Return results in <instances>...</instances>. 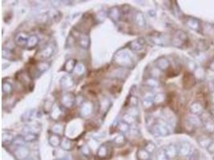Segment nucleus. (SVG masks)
<instances>
[{
    "mask_svg": "<svg viewBox=\"0 0 214 160\" xmlns=\"http://www.w3.org/2000/svg\"><path fill=\"white\" fill-rule=\"evenodd\" d=\"M207 151L210 153V154H213L214 153V142H212L210 144L208 145V147L207 148Z\"/></svg>",
    "mask_w": 214,
    "mask_h": 160,
    "instance_id": "obj_42",
    "label": "nucleus"
},
{
    "mask_svg": "<svg viewBox=\"0 0 214 160\" xmlns=\"http://www.w3.org/2000/svg\"><path fill=\"white\" fill-rule=\"evenodd\" d=\"M92 111V106H91L89 103H85L83 106V108H82V114L83 115L86 116L87 115H89Z\"/></svg>",
    "mask_w": 214,
    "mask_h": 160,
    "instance_id": "obj_30",
    "label": "nucleus"
},
{
    "mask_svg": "<svg viewBox=\"0 0 214 160\" xmlns=\"http://www.w3.org/2000/svg\"><path fill=\"white\" fill-rule=\"evenodd\" d=\"M34 110H30V111H27L24 114V115L26 116V121H31L33 119V118H34L35 116V112H34Z\"/></svg>",
    "mask_w": 214,
    "mask_h": 160,
    "instance_id": "obj_35",
    "label": "nucleus"
},
{
    "mask_svg": "<svg viewBox=\"0 0 214 160\" xmlns=\"http://www.w3.org/2000/svg\"><path fill=\"white\" fill-rule=\"evenodd\" d=\"M152 131L153 134L157 136H166L169 134V130L167 127V126H165L163 123H155L152 126Z\"/></svg>",
    "mask_w": 214,
    "mask_h": 160,
    "instance_id": "obj_3",
    "label": "nucleus"
},
{
    "mask_svg": "<svg viewBox=\"0 0 214 160\" xmlns=\"http://www.w3.org/2000/svg\"><path fill=\"white\" fill-rule=\"evenodd\" d=\"M151 39L156 45H159V46H165V38L160 34H158V35H152L151 36Z\"/></svg>",
    "mask_w": 214,
    "mask_h": 160,
    "instance_id": "obj_15",
    "label": "nucleus"
},
{
    "mask_svg": "<svg viewBox=\"0 0 214 160\" xmlns=\"http://www.w3.org/2000/svg\"><path fill=\"white\" fill-rule=\"evenodd\" d=\"M125 142V138L124 135H119L118 137H116L115 139V143L116 144H122Z\"/></svg>",
    "mask_w": 214,
    "mask_h": 160,
    "instance_id": "obj_41",
    "label": "nucleus"
},
{
    "mask_svg": "<svg viewBox=\"0 0 214 160\" xmlns=\"http://www.w3.org/2000/svg\"><path fill=\"white\" fill-rule=\"evenodd\" d=\"M212 100H213V102L214 103V92L213 93V95H212Z\"/></svg>",
    "mask_w": 214,
    "mask_h": 160,
    "instance_id": "obj_44",
    "label": "nucleus"
},
{
    "mask_svg": "<svg viewBox=\"0 0 214 160\" xmlns=\"http://www.w3.org/2000/svg\"><path fill=\"white\" fill-rule=\"evenodd\" d=\"M50 143L54 146V147H56V146H59V145L61 144V139H60V137L58 134H53L51 137H50Z\"/></svg>",
    "mask_w": 214,
    "mask_h": 160,
    "instance_id": "obj_17",
    "label": "nucleus"
},
{
    "mask_svg": "<svg viewBox=\"0 0 214 160\" xmlns=\"http://www.w3.org/2000/svg\"><path fill=\"white\" fill-rule=\"evenodd\" d=\"M80 44L81 45V47H84L85 49H87V47H89L90 45V39L88 38L87 35H84L82 36L80 41Z\"/></svg>",
    "mask_w": 214,
    "mask_h": 160,
    "instance_id": "obj_24",
    "label": "nucleus"
},
{
    "mask_svg": "<svg viewBox=\"0 0 214 160\" xmlns=\"http://www.w3.org/2000/svg\"><path fill=\"white\" fill-rule=\"evenodd\" d=\"M156 66L158 67L159 69L160 70V71H168V70L169 69V67H170V63H169V61L165 58V57H161V58H160L159 59L156 60Z\"/></svg>",
    "mask_w": 214,
    "mask_h": 160,
    "instance_id": "obj_5",
    "label": "nucleus"
},
{
    "mask_svg": "<svg viewBox=\"0 0 214 160\" xmlns=\"http://www.w3.org/2000/svg\"><path fill=\"white\" fill-rule=\"evenodd\" d=\"M109 154V147L107 145H103L99 147L98 151V156L100 158H105Z\"/></svg>",
    "mask_w": 214,
    "mask_h": 160,
    "instance_id": "obj_18",
    "label": "nucleus"
},
{
    "mask_svg": "<svg viewBox=\"0 0 214 160\" xmlns=\"http://www.w3.org/2000/svg\"><path fill=\"white\" fill-rule=\"evenodd\" d=\"M134 21L137 23V25L140 26V27H144L146 25V21L145 18L141 12H138L134 16Z\"/></svg>",
    "mask_w": 214,
    "mask_h": 160,
    "instance_id": "obj_14",
    "label": "nucleus"
},
{
    "mask_svg": "<svg viewBox=\"0 0 214 160\" xmlns=\"http://www.w3.org/2000/svg\"><path fill=\"white\" fill-rule=\"evenodd\" d=\"M61 115V110L59 107L57 105H54L52 107V109L51 110V115L52 116L54 119H58V118Z\"/></svg>",
    "mask_w": 214,
    "mask_h": 160,
    "instance_id": "obj_21",
    "label": "nucleus"
},
{
    "mask_svg": "<svg viewBox=\"0 0 214 160\" xmlns=\"http://www.w3.org/2000/svg\"><path fill=\"white\" fill-rule=\"evenodd\" d=\"M75 66H76L75 61L73 59H70L66 62L65 65H64V70L67 72H71L75 68Z\"/></svg>",
    "mask_w": 214,
    "mask_h": 160,
    "instance_id": "obj_19",
    "label": "nucleus"
},
{
    "mask_svg": "<svg viewBox=\"0 0 214 160\" xmlns=\"http://www.w3.org/2000/svg\"><path fill=\"white\" fill-rule=\"evenodd\" d=\"M145 150L148 151L149 153H152V152H153V151L156 150L155 144L152 143H148V144L146 145Z\"/></svg>",
    "mask_w": 214,
    "mask_h": 160,
    "instance_id": "obj_39",
    "label": "nucleus"
},
{
    "mask_svg": "<svg viewBox=\"0 0 214 160\" xmlns=\"http://www.w3.org/2000/svg\"><path fill=\"white\" fill-rule=\"evenodd\" d=\"M49 65H50L49 63H47V62H45V61L40 62V63H39V65H38L37 66L38 71H39L40 73H43L44 71H47V70L49 68Z\"/></svg>",
    "mask_w": 214,
    "mask_h": 160,
    "instance_id": "obj_26",
    "label": "nucleus"
},
{
    "mask_svg": "<svg viewBox=\"0 0 214 160\" xmlns=\"http://www.w3.org/2000/svg\"><path fill=\"white\" fill-rule=\"evenodd\" d=\"M211 143H212L211 139H209V138H201L200 140H199V143H200V145L202 147L205 148L208 147V145L210 144Z\"/></svg>",
    "mask_w": 214,
    "mask_h": 160,
    "instance_id": "obj_31",
    "label": "nucleus"
},
{
    "mask_svg": "<svg viewBox=\"0 0 214 160\" xmlns=\"http://www.w3.org/2000/svg\"><path fill=\"white\" fill-rule=\"evenodd\" d=\"M138 154H140V159L142 160H148L149 156V153L146 150H141L138 152Z\"/></svg>",
    "mask_w": 214,
    "mask_h": 160,
    "instance_id": "obj_36",
    "label": "nucleus"
},
{
    "mask_svg": "<svg viewBox=\"0 0 214 160\" xmlns=\"http://www.w3.org/2000/svg\"><path fill=\"white\" fill-rule=\"evenodd\" d=\"M121 15H122V10L117 7H114L110 10L108 12V15L114 22H117L119 19H120Z\"/></svg>",
    "mask_w": 214,
    "mask_h": 160,
    "instance_id": "obj_12",
    "label": "nucleus"
},
{
    "mask_svg": "<svg viewBox=\"0 0 214 160\" xmlns=\"http://www.w3.org/2000/svg\"><path fill=\"white\" fill-rule=\"evenodd\" d=\"M38 43H39V38H38L36 35L30 36L29 39H28L27 48H28V49H33L34 47L37 46Z\"/></svg>",
    "mask_w": 214,
    "mask_h": 160,
    "instance_id": "obj_16",
    "label": "nucleus"
},
{
    "mask_svg": "<svg viewBox=\"0 0 214 160\" xmlns=\"http://www.w3.org/2000/svg\"><path fill=\"white\" fill-rule=\"evenodd\" d=\"M184 79H187V80L184 79V83L187 82L186 84L184 85L185 87H192V86H193V84L195 83V78L192 75H186L184 76Z\"/></svg>",
    "mask_w": 214,
    "mask_h": 160,
    "instance_id": "obj_20",
    "label": "nucleus"
},
{
    "mask_svg": "<svg viewBox=\"0 0 214 160\" xmlns=\"http://www.w3.org/2000/svg\"><path fill=\"white\" fill-rule=\"evenodd\" d=\"M157 160H168L167 154L165 151H160L157 154Z\"/></svg>",
    "mask_w": 214,
    "mask_h": 160,
    "instance_id": "obj_37",
    "label": "nucleus"
},
{
    "mask_svg": "<svg viewBox=\"0 0 214 160\" xmlns=\"http://www.w3.org/2000/svg\"><path fill=\"white\" fill-rule=\"evenodd\" d=\"M165 96L164 94H156L153 96V102L154 103H162L163 101H165Z\"/></svg>",
    "mask_w": 214,
    "mask_h": 160,
    "instance_id": "obj_32",
    "label": "nucleus"
},
{
    "mask_svg": "<svg viewBox=\"0 0 214 160\" xmlns=\"http://www.w3.org/2000/svg\"><path fill=\"white\" fill-rule=\"evenodd\" d=\"M54 50H55V47L52 44H48L38 52V59L41 60L47 59L52 55V54L54 53Z\"/></svg>",
    "mask_w": 214,
    "mask_h": 160,
    "instance_id": "obj_2",
    "label": "nucleus"
},
{
    "mask_svg": "<svg viewBox=\"0 0 214 160\" xmlns=\"http://www.w3.org/2000/svg\"><path fill=\"white\" fill-rule=\"evenodd\" d=\"M37 138V134H34V133H26V135L23 136V140L27 142H32L36 140Z\"/></svg>",
    "mask_w": 214,
    "mask_h": 160,
    "instance_id": "obj_25",
    "label": "nucleus"
},
{
    "mask_svg": "<svg viewBox=\"0 0 214 160\" xmlns=\"http://www.w3.org/2000/svg\"><path fill=\"white\" fill-rule=\"evenodd\" d=\"M3 91L6 92V94H10L12 91V87L9 82H3Z\"/></svg>",
    "mask_w": 214,
    "mask_h": 160,
    "instance_id": "obj_34",
    "label": "nucleus"
},
{
    "mask_svg": "<svg viewBox=\"0 0 214 160\" xmlns=\"http://www.w3.org/2000/svg\"><path fill=\"white\" fill-rule=\"evenodd\" d=\"M75 101V98L74 94H71V93L64 94L62 98L63 105H64L67 107H72L74 105Z\"/></svg>",
    "mask_w": 214,
    "mask_h": 160,
    "instance_id": "obj_7",
    "label": "nucleus"
},
{
    "mask_svg": "<svg viewBox=\"0 0 214 160\" xmlns=\"http://www.w3.org/2000/svg\"><path fill=\"white\" fill-rule=\"evenodd\" d=\"M61 147L64 150H70L71 148V143L70 140H68V138H64L62 142H61Z\"/></svg>",
    "mask_w": 214,
    "mask_h": 160,
    "instance_id": "obj_33",
    "label": "nucleus"
},
{
    "mask_svg": "<svg viewBox=\"0 0 214 160\" xmlns=\"http://www.w3.org/2000/svg\"><path fill=\"white\" fill-rule=\"evenodd\" d=\"M175 36H177V38H179L180 39L184 42V43H186L187 40H188V36H187L186 33L183 31H177V33H176V35Z\"/></svg>",
    "mask_w": 214,
    "mask_h": 160,
    "instance_id": "obj_29",
    "label": "nucleus"
},
{
    "mask_svg": "<svg viewBox=\"0 0 214 160\" xmlns=\"http://www.w3.org/2000/svg\"><path fill=\"white\" fill-rule=\"evenodd\" d=\"M29 37H30V36H28L27 34L23 33V32H20V33H19V34L16 35L15 38V43L17 44V46L22 47V48L27 47Z\"/></svg>",
    "mask_w": 214,
    "mask_h": 160,
    "instance_id": "obj_4",
    "label": "nucleus"
},
{
    "mask_svg": "<svg viewBox=\"0 0 214 160\" xmlns=\"http://www.w3.org/2000/svg\"><path fill=\"white\" fill-rule=\"evenodd\" d=\"M146 85L149 87H152V88H155V87H158L160 86V82L157 79H147L145 82Z\"/></svg>",
    "mask_w": 214,
    "mask_h": 160,
    "instance_id": "obj_23",
    "label": "nucleus"
},
{
    "mask_svg": "<svg viewBox=\"0 0 214 160\" xmlns=\"http://www.w3.org/2000/svg\"><path fill=\"white\" fill-rule=\"evenodd\" d=\"M190 111L194 115L201 114L203 112V106H202V104L201 103H199V102L192 103V105L190 106Z\"/></svg>",
    "mask_w": 214,
    "mask_h": 160,
    "instance_id": "obj_11",
    "label": "nucleus"
},
{
    "mask_svg": "<svg viewBox=\"0 0 214 160\" xmlns=\"http://www.w3.org/2000/svg\"><path fill=\"white\" fill-rule=\"evenodd\" d=\"M191 152V145L187 142H182L178 148V153L182 156H187Z\"/></svg>",
    "mask_w": 214,
    "mask_h": 160,
    "instance_id": "obj_6",
    "label": "nucleus"
},
{
    "mask_svg": "<svg viewBox=\"0 0 214 160\" xmlns=\"http://www.w3.org/2000/svg\"><path fill=\"white\" fill-rule=\"evenodd\" d=\"M209 67H210V69L213 70V71H214V61H213V62L210 63V65H209Z\"/></svg>",
    "mask_w": 214,
    "mask_h": 160,
    "instance_id": "obj_43",
    "label": "nucleus"
},
{
    "mask_svg": "<svg viewBox=\"0 0 214 160\" xmlns=\"http://www.w3.org/2000/svg\"><path fill=\"white\" fill-rule=\"evenodd\" d=\"M187 120H188L189 122H191L195 127L196 126H198L201 124V120L199 119L198 118H196L195 115H190V116L188 117Z\"/></svg>",
    "mask_w": 214,
    "mask_h": 160,
    "instance_id": "obj_27",
    "label": "nucleus"
},
{
    "mask_svg": "<svg viewBox=\"0 0 214 160\" xmlns=\"http://www.w3.org/2000/svg\"><path fill=\"white\" fill-rule=\"evenodd\" d=\"M128 103L130 104L131 107H137V105H138V99H137V97L132 96V97H130V99H128Z\"/></svg>",
    "mask_w": 214,
    "mask_h": 160,
    "instance_id": "obj_38",
    "label": "nucleus"
},
{
    "mask_svg": "<svg viewBox=\"0 0 214 160\" xmlns=\"http://www.w3.org/2000/svg\"><path fill=\"white\" fill-rule=\"evenodd\" d=\"M144 45V41L141 38H139V39L131 42L129 47L132 50H135V51H139V50H142Z\"/></svg>",
    "mask_w": 214,
    "mask_h": 160,
    "instance_id": "obj_10",
    "label": "nucleus"
},
{
    "mask_svg": "<svg viewBox=\"0 0 214 160\" xmlns=\"http://www.w3.org/2000/svg\"><path fill=\"white\" fill-rule=\"evenodd\" d=\"M165 151L168 159H173L177 156V153H178V148L176 146L171 144L168 146Z\"/></svg>",
    "mask_w": 214,
    "mask_h": 160,
    "instance_id": "obj_9",
    "label": "nucleus"
},
{
    "mask_svg": "<svg viewBox=\"0 0 214 160\" xmlns=\"http://www.w3.org/2000/svg\"><path fill=\"white\" fill-rule=\"evenodd\" d=\"M84 66L82 64H76L75 68V71L77 73L78 75H80L81 73L84 72Z\"/></svg>",
    "mask_w": 214,
    "mask_h": 160,
    "instance_id": "obj_40",
    "label": "nucleus"
},
{
    "mask_svg": "<svg viewBox=\"0 0 214 160\" xmlns=\"http://www.w3.org/2000/svg\"><path fill=\"white\" fill-rule=\"evenodd\" d=\"M117 128L120 132L125 133V132H127L128 131V124L124 122V121H122L117 125Z\"/></svg>",
    "mask_w": 214,
    "mask_h": 160,
    "instance_id": "obj_28",
    "label": "nucleus"
},
{
    "mask_svg": "<svg viewBox=\"0 0 214 160\" xmlns=\"http://www.w3.org/2000/svg\"><path fill=\"white\" fill-rule=\"evenodd\" d=\"M115 63L120 66H130L133 64L130 52L127 50H120L115 55Z\"/></svg>",
    "mask_w": 214,
    "mask_h": 160,
    "instance_id": "obj_1",
    "label": "nucleus"
},
{
    "mask_svg": "<svg viewBox=\"0 0 214 160\" xmlns=\"http://www.w3.org/2000/svg\"><path fill=\"white\" fill-rule=\"evenodd\" d=\"M60 84L63 87V88L68 89V88L71 87L74 85V81H73V79L71 76L66 75L62 79V80L60 82Z\"/></svg>",
    "mask_w": 214,
    "mask_h": 160,
    "instance_id": "obj_13",
    "label": "nucleus"
},
{
    "mask_svg": "<svg viewBox=\"0 0 214 160\" xmlns=\"http://www.w3.org/2000/svg\"><path fill=\"white\" fill-rule=\"evenodd\" d=\"M186 25L188 27H189L191 30L193 31H198L201 27L200 21L195 18H189L186 21Z\"/></svg>",
    "mask_w": 214,
    "mask_h": 160,
    "instance_id": "obj_8",
    "label": "nucleus"
},
{
    "mask_svg": "<svg viewBox=\"0 0 214 160\" xmlns=\"http://www.w3.org/2000/svg\"><path fill=\"white\" fill-rule=\"evenodd\" d=\"M204 126L206 131L208 133H213L214 132V122L211 119L205 120L204 122Z\"/></svg>",
    "mask_w": 214,
    "mask_h": 160,
    "instance_id": "obj_22",
    "label": "nucleus"
}]
</instances>
